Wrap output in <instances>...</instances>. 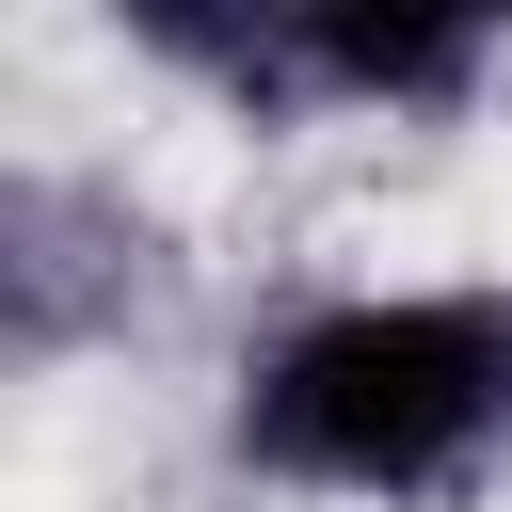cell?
Listing matches in <instances>:
<instances>
[{"mask_svg":"<svg viewBox=\"0 0 512 512\" xmlns=\"http://www.w3.org/2000/svg\"><path fill=\"white\" fill-rule=\"evenodd\" d=\"M224 432L288 496H464L480 464H512V288H336L256 336Z\"/></svg>","mask_w":512,"mask_h":512,"instance_id":"obj_1","label":"cell"},{"mask_svg":"<svg viewBox=\"0 0 512 512\" xmlns=\"http://www.w3.org/2000/svg\"><path fill=\"white\" fill-rule=\"evenodd\" d=\"M160 288H176L160 208H128L112 176H48V160L0 176V352L16 368H64V352L128 336Z\"/></svg>","mask_w":512,"mask_h":512,"instance_id":"obj_2","label":"cell"},{"mask_svg":"<svg viewBox=\"0 0 512 512\" xmlns=\"http://www.w3.org/2000/svg\"><path fill=\"white\" fill-rule=\"evenodd\" d=\"M496 16L464 0H272V112H464Z\"/></svg>","mask_w":512,"mask_h":512,"instance_id":"obj_3","label":"cell"}]
</instances>
